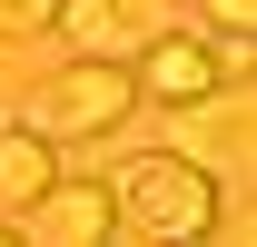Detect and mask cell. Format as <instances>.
I'll list each match as a JSON object with an SVG mask.
<instances>
[{"label":"cell","mask_w":257,"mask_h":247,"mask_svg":"<svg viewBox=\"0 0 257 247\" xmlns=\"http://www.w3.org/2000/svg\"><path fill=\"white\" fill-rule=\"evenodd\" d=\"M109 208H119V227H139V237H159V247H198L208 227H218V188L198 178V168H178L168 149H139L109 168Z\"/></svg>","instance_id":"6da1fadb"},{"label":"cell","mask_w":257,"mask_h":247,"mask_svg":"<svg viewBox=\"0 0 257 247\" xmlns=\"http://www.w3.org/2000/svg\"><path fill=\"white\" fill-rule=\"evenodd\" d=\"M139 109V79L128 69H109V60H79V69H60L50 89L30 99V139H109V129Z\"/></svg>","instance_id":"7a4b0ae2"},{"label":"cell","mask_w":257,"mask_h":247,"mask_svg":"<svg viewBox=\"0 0 257 247\" xmlns=\"http://www.w3.org/2000/svg\"><path fill=\"white\" fill-rule=\"evenodd\" d=\"M168 158L178 168H198V178L218 188V178H247V158H257V129H247V99H188V109H168Z\"/></svg>","instance_id":"3957f363"},{"label":"cell","mask_w":257,"mask_h":247,"mask_svg":"<svg viewBox=\"0 0 257 247\" xmlns=\"http://www.w3.org/2000/svg\"><path fill=\"white\" fill-rule=\"evenodd\" d=\"M109 237H119V208H109L99 178H60L20 227V247H109Z\"/></svg>","instance_id":"277c9868"},{"label":"cell","mask_w":257,"mask_h":247,"mask_svg":"<svg viewBox=\"0 0 257 247\" xmlns=\"http://www.w3.org/2000/svg\"><path fill=\"white\" fill-rule=\"evenodd\" d=\"M50 30H69V40H79V60H109V69H128L139 50H149L139 0H60V20H50Z\"/></svg>","instance_id":"5b68a950"},{"label":"cell","mask_w":257,"mask_h":247,"mask_svg":"<svg viewBox=\"0 0 257 247\" xmlns=\"http://www.w3.org/2000/svg\"><path fill=\"white\" fill-rule=\"evenodd\" d=\"M128 79H139V89H159L168 109H188V99H208V89H227V79H218V60H208V40H149Z\"/></svg>","instance_id":"8992f818"},{"label":"cell","mask_w":257,"mask_h":247,"mask_svg":"<svg viewBox=\"0 0 257 247\" xmlns=\"http://www.w3.org/2000/svg\"><path fill=\"white\" fill-rule=\"evenodd\" d=\"M60 188V149L30 129H0V208H40Z\"/></svg>","instance_id":"52a82bcc"},{"label":"cell","mask_w":257,"mask_h":247,"mask_svg":"<svg viewBox=\"0 0 257 247\" xmlns=\"http://www.w3.org/2000/svg\"><path fill=\"white\" fill-rule=\"evenodd\" d=\"M60 20V0H0V40H40Z\"/></svg>","instance_id":"ba28073f"},{"label":"cell","mask_w":257,"mask_h":247,"mask_svg":"<svg viewBox=\"0 0 257 247\" xmlns=\"http://www.w3.org/2000/svg\"><path fill=\"white\" fill-rule=\"evenodd\" d=\"M208 60H218V79H247V69H257V40H247V30H218Z\"/></svg>","instance_id":"9c48e42d"},{"label":"cell","mask_w":257,"mask_h":247,"mask_svg":"<svg viewBox=\"0 0 257 247\" xmlns=\"http://www.w3.org/2000/svg\"><path fill=\"white\" fill-rule=\"evenodd\" d=\"M198 10H208V40L218 30H257V0H198Z\"/></svg>","instance_id":"30bf717a"},{"label":"cell","mask_w":257,"mask_h":247,"mask_svg":"<svg viewBox=\"0 0 257 247\" xmlns=\"http://www.w3.org/2000/svg\"><path fill=\"white\" fill-rule=\"evenodd\" d=\"M0 247H20V227H0Z\"/></svg>","instance_id":"8fae6325"}]
</instances>
